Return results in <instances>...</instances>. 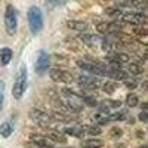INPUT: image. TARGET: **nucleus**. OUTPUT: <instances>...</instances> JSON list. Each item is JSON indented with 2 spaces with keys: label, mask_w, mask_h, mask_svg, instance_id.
Returning <instances> with one entry per match:
<instances>
[{
  "label": "nucleus",
  "mask_w": 148,
  "mask_h": 148,
  "mask_svg": "<svg viewBox=\"0 0 148 148\" xmlns=\"http://www.w3.org/2000/svg\"><path fill=\"white\" fill-rule=\"evenodd\" d=\"M77 65L88 71V73H92L95 74V76H102V74H105V71L102 70V65H96V64H90V62H86V61H77Z\"/></svg>",
  "instance_id": "0eeeda50"
},
{
  "label": "nucleus",
  "mask_w": 148,
  "mask_h": 148,
  "mask_svg": "<svg viewBox=\"0 0 148 148\" xmlns=\"http://www.w3.org/2000/svg\"><path fill=\"white\" fill-rule=\"evenodd\" d=\"M67 27L70 30H74V31H79V33H86L89 30V25L83 21H68L67 22Z\"/></svg>",
  "instance_id": "9d476101"
},
{
  "label": "nucleus",
  "mask_w": 148,
  "mask_h": 148,
  "mask_svg": "<svg viewBox=\"0 0 148 148\" xmlns=\"http://www.w3.org/2000/svg\"><path fill=\"white\" fill-rule=\"evenodd\" d=\"M12 130H14L12 123H9V121L2 123V125H0V136H2V138H9L12 135Z\"/></svg>",
  "instance_id": "2eb2a0df"
},
{
  "label": "nucleus",
  "mask_w": 148,
  "mask_h": 148,
  "mask_svg": "<svg viewBox=\"0 0 148 148\" xmlns=\"http://www.w3.org/2000/svg\"><path fill=\"white\" fill-rule=\"evenodd\" d=\"M30 119L36 123H39L40 126H46L49 121H51V116L47 113H45L43 110H39V108H31L30 113H28Z\"/></svg>",
  "instance_id": "39448f33"
},
{
  "label": "nucleus",
  "mask_w": 148,
  "mask_h": 148,
  "mask_svg": "<svg viewBox=\"0 0 148 148\" xmlns=\"http://www.w3.org/2000/svg\"><path fill=\"white\" fill-rule=\"evenodd\" d=\"M117 88H119L117 82H105V83L102 84V90H104L105 93H114V92L117 90Z\"/></svg>",
  "instance_id": "f3484780"
},
{
  "label": "nucleus",
  "mask_w": 148,
  "mask_h": 148,
  "mask_svg": "<svg viewBox=\"0 0 148 148\" xmlns=\"http://www.w3.org/2000/svg\"><path fill=\"white\" fill-rule=\"evenodd\" d=\"M144 58H145V59H148V51H145V52H144Z\"/></svg>",
  "instance_id": "c9c22d12"
},
{
  "label": "nucleus",
  "mask_w": 148,
  "mask_h": 148,
  "mask_svg": "<svg viewBox=\"0 0 148 148\" xmlns=\"http://www.w3.org/2000/svg\"><path fill=\"white\" fill-rule=\"evenodd\" d=\"M80 101H83V104H88L90 107H95L96 105V101H95V98L89 96V95H80Z\"/></svg>",
  "instance_id": "4be33fe9"
},
{
  "label": "nucleus",
  "mask_w": 148,
  "mask_h": 148,
  "mask_svg": "<svg viewBox=\"0 0 148 148\" xmlns=\"http://www.w3.org/2000/svg\"><path fill=\"white\" fill-rule=\"evenodd\" d=\"M141 108L145 110V111H148V102H142V104H141Z\"/></svg>",
  "instance_id": "473e14b6"
},
{
  "label": "nucleus",
  "mask_w": 148,
  "mask_h": 148,
  "mask_svg": "<svg viewBox=\"0 0 148 148\" xmlns=\"http://www.w3.org/2000/svg\"><path fill=\"white\" fill-rule=\"evenodd\" d=\"M47 2L51 3V5H56V3H58V0H47Z\"/></svg>",
  "instance_id": "72a5a7b5"
},
{
  "label": "nucleus",
  "mask_w": 148,
  "mask_h": 148,
  "mask_svg": "<svg viewBox=\"0 0 148 148\" xmlns=\"http://www.w3.org/2000/svg\"><path fill=\"white\" fill-rule=\"evenodd\" d=\"M47 139H51L52 142H61V144H65L67 142V138L64 136L62 133H58V132H51L46 135Z\"/></svg>",
  "instance_id": "dca6fc26"
},
{
  "label": "nucleus",
  "mask_w": 148,
  "mask_h": 148,
  "mask_svg": "<svg viewBox=\"0 0 148 148\" xmlns=\"http://www.w3.org/2000/svg\"><path fill=\"white\" fill-rule=\"evenodd\" d=\"M123 82H125V86H126V88L127 89H136V86H138V83H136V80H133V79H126V80H123Z\"/></svg>",
  "instance_id": "b1692460"
},
{
  "label": "nucleus",
  "mask_w": 148,
  "mask_h": 148,
  "mask_svg": "<svg viewBox=\"0 0 148 148\" xmlns=\"http://www.w3.org/2000/svg\"><path fill=\"white\" fill-rule=\"evenodd\" d=\"M141 88H142L144 90H148V82H142V83H141Z\"/></svg>",
  "instance_id": "7c9ffc66"
},
{
  "label": "nucleus",
  "mask_w": 148,
  "mask_h": 148,
  "mask_svg": "<svg viewBox=\"0 0 148 148\" xmlns=\"http://www.w3.org/2000/svg\"><path fill=\"white\" fill-rule=\"evenodd\" d=\"M88 133L92 135V136H95V135H99V133H101V127H99V126H90V127L88 129Z\"/></svg>",
  "instance_id": "a878e982"
},
{
  "label": "nucleus",
  "mask_w": 148,
  "mask_h": 148,
  "mask_svg": "<svg viewBox=\"0 0 148 148\" xmlns=\"http://www.w3.org/2000/svg\"><path fill=\"white\" fill-rule=\"evenodd\" d=\"M136 138H144V132L142 130H136Z\"/></svg>",
  "instance_id": "2f4dec72"
},
{
  "label": "nucleus",
  "mask_w": 148,
  "mask_h": 148,
  "mask_svg": "<svg viewBox=\"0 0 148 148\" xmlns=\"http://www.w3.org/2000/svg\"><path fill=\"white\" fill-rule=\"evenodd\" d=\"M136 33H139V34H148V24L147 22H142L141 25H139V28H136Z\"/></svg>",
  "instance_id": "bb28decb"
},
{
  "label": "nucleus",
  "mask_w": 148,
  "mask_h": 148,
  "mask_svg": "<svg viewBox=\"0 0 148 148\" xmlns=\"http://www.w3.org/2000/svg\"><path fill=\"white\" fill-rule=\"evenodd\" d=\"M127 70L130 74H135V76H139V74H142V67L139 64H135V62H130L127 65Z\"/></svg>",
  "instance_id": "6ab92c4d"
},
{
  "label": "nucleus",
  "mask_w": 148,
  "mask_h": 148,
  "mask_svg": "<svg viewBox=\"0 0 148 148\" xmlns=\"http://www.w3.org/2000/svg\"><path fill=\"white\" fill-rule=\"evenodd\" d=\"M49 77L58 83H71L73 82V74L65 70H61V68H51L49 70Z\"/></svg>",
  "instance_id": "20e7f679"
},
{
  "label": "nucleus",
  "mask_w": 148,
  "mask_h": 148,
  "mask_svg": "<svg viewBox=\"0 0 148 148\" xmlns=\"http://www.w3.org/2000/svg\"><path fill=\"white\" fill-rule=\"evenodd\" d=\"M31 141L34 145H39V147H43V148H53V144L51 139L47 138H42L40 135H31Z\"/></svg>",
  "instance_id": "9b49d317"
},
{
  "label": "nucleus",
  "mask_w": 148,
  "mask_h": 148,
  "mask_svg": "<svg viewBox=\"0 0 148 148\" xmlns=\"http://www.w3.org/2000/svg\"><path fill=\"white\" fill-rule=\"evenodd\" d=\"M123 135V130L120 127H113L110 130V136H113V138H120Z\"/></svg>",
  "instance_id": "393cba45"
},
{
  "label": "nucleus",
  "mask_w": 148,
  "mask_h": 148,
  "mask_svg": "<svg viewBox=\"0 0 148 148\" xmlns=\"http://www.w3.org/2000/svg\"><path fill=\"white\" fill-rule=\"evenodd\" d=\"M139 43L144 46H148V34H141L139 37Z\"/></svg>",
  "instance_id": "c85d7f7f"
},
{
  "label": "nucleus",
  "mask_w": 148,
  "mask_h": 148,
  "mask_svg": "<svg viewBox=\"0 0 148 148\" xmlns=\"http://www.w3.org/2000/svg\"><path fill=\"white\" fill-rule=\"evenodd\" d=\"M28 25L33 34H37L43 30V14H42V9L37 8V6H31L28 9Z\"/></svg>",
  "instance_id": "f03ea898"
},
{
  "label": "nucleus",
  "mask_w": 148,
  "mask_h": 148,
  "mask_svg": "<svg viewBox=\"0 0 148 148\" xmlns=\"http://www.w3.org/2000/svg\"><path fill=\"white\" fill-rule=\"evenodd\" d=\"M105 74H108V76L113 79L114 82H117V80H126L129 77V73L125 71V70H121L120 67L119 68H111V70L105 71Z\"/></svg>",
  "instance_id": "6e6552de"
},
{
  "label": "nucleus",
  "mask_w": 148,
  "mask_h": 148,
  "mask_svg": "<svg viewBox=\"0 0 148 148\" xmlns=\"http://www.w3.org/2000/svg\"><path fill=\"white\" fill-rule=\"evenodd\" d=\"M62 132L67 133V135H71V136H77V138H82L84 135V130L83 129H77V127H65Z\"/></svg>",
  "instance_id": "a211bd4d"
},
{
  "label": "nucleus",
  "mask_w": 148,
  "mask_h": 148,
  "mask_svg": "<svg viewBox=\"0 0 148 148\" xmlns=\"http://www.w3.org/2000/svg\"><path fill=\"white\" fill-rule=\"evenodd\" d=\"M96 30L105 34V33H111V31H116V30H120V24L119 22H99L96 25Z\"/></svg>",
  "instance_id": "1a4fd4ad"
},
{
  "label": "nucleus",
  "mask_w": 148,
  "mask_h": 148,
  "mask_svg": "<svg viewBox=\"0 0 148 148\" xmlns=\"http://www.w3.org/2000/svg\"><path fill=\"white\" fill-rule=\"evenodd\" d=\"M105 104H108L110 107H116V108L121 105V102H120V101H114V99H108V101H105Z\"/></svg>",
  "instance_id": "c756f323"
},
{
  "label": "nucleus",
  "mask_w": 148,
  "mask_h": 148,
  "mask_svg": "<svg viewBox=\"0 0 148 148\" xmlns=\"http://www.w3.org/2000/svg\"><path fill=\"white\" fill-rule=\"evenodd\" d=\"M12 56H14V52H12L10 47H2L0 49V64L2 65H8L12 61Z\"/></svg>",
  "instance_id": "f8f14e48"
},
{
  "label": "nucleus",
  "mask_w": 148,
  "mask_h": 148,
  "mask_svg": "<svg viewBox=\"0 0 148 148\" xmlns=\"http://www.w3.org/2000/svg\"><path fill=\"white\" fill-rule=\"evenodd\" d=\"M138 148H148V144H144V145H139Z\"/></svg>",
  "instance_id": "f704fd0d"
},
{
  "label": "nucleus",
  "mask_w": 148,
  "mask_h": 148,
  "mask_svg": "<svg viewBox=\"0 0 148 148\" xmlns=\"http://www.w3.org/2000/svg\"><path fill=\"white\" fill-rule=\"evenodd\" d=\"M121 19L125 21V22H130V24H139V22H142L144 15L135 14V12H132V14H123L121 15Z\"/></svg>",
  "instance_id": "ddd939ff"
},
{
  "label": "nucleus",
  "mask_w": 148,
  "mask_h": 148,
  "mask_svg": "<svg viewBox=\"0 0 148 148\" xmlns=\"http://www.w3.org/2000/svg\"><path fill=\"white\" fill-rule=\"evenodd\" d=\"M138 119H139L141 121H145V123H148V111H142V113H139Z\"/></svg>",
  "instance_id": "cd10ccee"
},
{
  "label": "nucleus",
  "mask_w": 148,
  "mask_h": 148,
  "mask_svg": "<svg viewBox=\"0 0 148 148\" xmlns=\"http://www.w3.org/2000/svg\"><path fill=\"white\" fill-rule=\"evenodd\" d=\"M5 27H6V31L9 34H15L16 33L18 18H16V10H15V8L12 5H8L6 10H5Z\"/></svg>",
  "instance_id": "7ed1b4c3"
},
{
  "label": "nucleus",
  "mask_w": 148,
  "mask_h": 148,
  "mask_svg": "<svg viewBox=\"0 0 148 148\" xmlns=\"http://www.w3.org/2000/svg\"><path fill=\"white\" fill-rule=\"evenodd\" d=\"M105 145V142L102 139H98V138H90V139H86L82 142L83 148H102Z\"/></svg>",
  "instance_id": "4468645a"
},
{
  "label": "nucleus",
  "mask_w": 148,
  "mask_h": 148,
  "mask_svg": "<svg viewBox=\"0 0 148 148\" xmlns=\"http://www.w3.org/2000/svg\"><path fill=\"white\" fill-rule=\"evenodd\" d=\"M30 148H43V147H39V145H34V144H33V145H31Z\"/></svg>",
  "instance_id": "e433bc0d"
},
{
  "label": "nucleus",
  "mask_w": 148,
  "mask_h": 148,
  "mask_svg": "<svg viewBox=\"0 0 148 148\" xmlns=\"http://www.w3.org/2000/svg\"><path fill=\"white\" fill-rule=\"evenodd\" d=\"M107 120H108V121L125 120V114H123V113H111V114H107Z\"/></svg>",
  "instance_id": "412c9836"
},
{
  "label": "nucleus",
  "mask_w": 148,
  "mask_h": 148,
  "mask_svg": "<svg viewBox=\"0 0 148 148\" xmlns=\"http://www.w3.org/2000/svg\"><path fill=\"white\" fill-rule=\"evenodd\" d=\"M3 102H5V82L0 80V111L3 108Z\"/></svg>",
  "instance_id": "5701e85b"
},
{
  "label": "nucleus",
  "mask_w": 148,
  "mask_h": 148,
  "mask_svg": "<svg viewBox=\"0 0 148 148\" xmlns=\"http://www.w3.org/2000/svg\"><path fill=\"white\" fill-rule=\"evenodd\" d=\"M51 67V56L46 51H40L39 55H37V59H36V70L37 73H45L47 71V68Z\"/></svg>",
  "instance_id": "423d86ee"
},
{
  "label": "nucleus",
  "mask_w": 148,
  "mask_h": 148,
  "mask_svg": "<svg viewBox=\"0 0 148 148\" xmlns=\"http://www.w3.org/2000/svg\"><path fill=\"white\" fill-rule=\"evenodd\" d=\"M126 102H127L129 107H136V105H139V98L135 93H129L126 96Z\"/></svg>",
  "instance_id": "aec40b11"
},
{
  "label": "nucleus",
  "mask_w": 148,
  "mask_h": 148,
  "mask_svg": "<svg viewBox=\"0 0 148 148\" xmlns=\"http://www.w3.org/2000/svg\"><path fill=\"white\" fill-rule=\"evenodd\" d=\"M27 82H28V73H27V67L25 65H21L18 73H16V77H15V83H14V88H12V95H14L15 99H21L24 92L27 89Z\"/></svg>",
  "instance_id": "f257e3e1"
}]
</instances>
